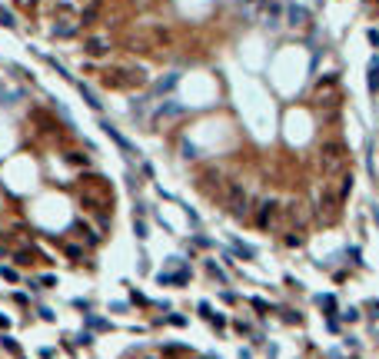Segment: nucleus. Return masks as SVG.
<instances>
[{
	"instance_id": "423d86ee",
	"label": "nucleus",
	"mask_w": 379,
	"mask_h": 359,
	"mask_svg": "<svg viewBox=\"0 0 379 359\" xmlns=\"http://www.w3.org/2000/svg\"><path fill=\"white\" fill-rule=\"evenodd\" d=\"M83 50H87L90 57H103V54H107L110 47H107V40H103V37H90L87 43H83Z\"/></svg>"
},
{
	"instance_id": "dca6fc26",
	"label": "nucleus",
	"mask_w": 379,
	"mask_h": 359,
	"mask_svg": "<svg viewBox=\"0 0 379 359\" xmlns=\"http://www.w3.org/2000/svg\"><path fill=\"white\" fill-rule=\"evenodd\" d=\"M233 249H236V253H240L243 260H253V246H243L240 240H233Z\"/></svg>"
},
{
	"instance_id": "cd10ccee",
	"label": "nucleus",
	"mask_w": 379,
	"mask_h": 359,
	"mask_svg": "<svg viewBox=\"0 0 379 359\" xmlns=\"http://www.w3.org/2000/svg\"><path fill=\"white\" fill-rule=\"evenodd\" d=\"M0 276H3V280H17V273H14V269H7V266H0Z\"/></svg>"
},
{
	"instance_id": "f8f14e48",
	"label": "nucleus",
	"mask_w": 379,
	"mask_h": 359,
	"mask_svg": "<svg viewBox=\"0 0 379 359\" xmlns=\"http://www.w3.org/2000/svg\"><path fill=\"white\" fill-rule=\"evenodd\" d=\"M76 87H80V94H83V100H87V103H90L94 110H100V100H96V94H94V90H90V87H83V83H76Z\"/></svg>"
},
{
	"instance_id": "bb28decb",
	"label": "nucleus",
	"mask_w": 379,
	"mask_h": 359,
	"mask_svg": "<svg viewBox=\"0 0 379 359\" xmlns=\"http://www.w3.org/2000/svg\"><path fill=\"white\" fill-rule=\"evenodd\" d=\"M183 353H187V349H183V346H170V349H167V353H163V356H183Z\"/></svg>"
},
{
	"instance_id": "c756f323",
	"label": "nucleus",
	"mask_w": 379,
	"mask_h": 359,
	"mask_svg": "<svg viewBox=\"0 0 379 359\" xmlns=\"http://www.w3.org/2000/svg\"><path fill=\"white\" fill-rule=\"evenodd\" d=\"M0 329H7V316H0Z\"/></svg>"
},
{
	"instance_id": "4468645a",
	"label": "nucleus",
	"mask_w": 379,
	"mask_h": 359,
	"mask_svg": "<svg viewBox=\"0 0 379 359\" xmlns=\"http://www.w3.org/2000/svg\"><path fill=\"white\" fill-rule=\"evenodd\" d=\"M63 249H67V256H70L74 263H80V260H83V246H74V243H67Z\"/></svg>"
},
{
	"instance_id": "7c9ffc66",
	"label": "nucleus",
	"mask_w": 379,
	"mask_h": 359,
	"mask_svg": "<svg viewBox=\"0 0 379 359\" xmlns=\"http://www.w3.org/2000/svg\"><path fill=\"white\" fill-rule=\"evenodd\" d=\"M353 359H356V356H353Z\"/></svg>"
},
{
	"instance_id": "9b49d317",
	"label": "nucleus",
	"mask_w": 379,
	"mask_h": 359,
	"mask_svg": "<svg viewBox=\"0 0 379 359\" xmlns=\"http://www.w3.org/2000/svg\"><path fill=\"white\" fill-rule=\"evenodd\" d=\"M176 80H180V74H170L167 80H160V83H156V94H167V90H173V87H176Z\"/></svg>"
},
{
	"instance_id": "f3484780",
	"label": "nucleus",
	"mask_w": 379,
	"mask_h": 359,
	"mask_svg": "<svg viewBox=\"0 0 379 359\" xmlns=\"http://www.w3.org/2000/svg\"><path fill=\"white\" fill-rule=\"evenodd\" d=\"M3 349H7V353H14V356H20V342L14 340V336H3Z\"/></svg>"
},
{
	"instance_id": "39448f33",
	"label": "nucleus",
	"mask_w": 379,
	"mask_h": 359,
	"mask_svg": "<svg viewBox=\"0 0 379 359\" xmlns=\"http://www.w3.org/2000/svg\"><path fill=\"white\" fill-rule=\"evenodd\" d=\"M100 127H103V133H107V136H110V140H114V143H116V147H120V150H123V153H133V147H130V143H127V136H123V133L116 130V127H114V123H110V120H103Z\"/></svg>"
},
{
	"instance_id": "7ed1b4c3",
	"label": "nucleus",
	"mask_w": 379,
	"mask_h": 359,
	"mask_svg": "<svg viewBox=\"0 0 379 359\" xmlns=\"http://www.w3.org/2000/svg\"><path fill=\"white\" fill-rule=\"evenodd\" d=\"M280 216H283V203H280V200H263V203L256 207V216H253V220H256L260 229H269Z\"/></svg>"
},
{
	"instance_id": "ddd939ff",
	"label": "nucleus",
	"mask_w": 379,
	"mask_h": 359,
	"mask_svg": "<svg viewBox=\"0 0 379 359\" xmlns=\"http://www.w3.org/2000/svg\"><path fill=\"white\" fill-rule=\"evenodd\" d=\"M336 193H340V200H346V196L353 193V173H346V176H342V183H340V189H336Z\"/></svg>"
},
{
	"instance_id": "c85d7f7f",
	"label": "nucleus",
	"mask_w": 379,
	"mask_h": 359,
	"mask_svg": "<svg viewBox=\"0 0 379 359\" xmlns=\"http://www.w3.org/2000/svg\"><path fill=\"white\" fill-rule=\"evenodd\" d=\"M366 37H369V43H373V47H379V34H376V30H369Z\"/></svg>"
},
{
	"instance_id": "0eeeda50",
	"label": "nucleus",
	"mask_w": 379,
	"mask_h": 359,
	"mask_svg": "<svg viewBox=\"0 0 379 359\" xmlns=\"http://www.w3.org/2000/svg\"><path fill=\"white\" fill-rule=\"evenodd\" d=\"M366 87H369V94H379V60H373L366 70Z\"/></svg>"
},
{
	"instance_id": "412c9836",
	"label": "nucleus",
	"mask_w": 379,
	"mask_h": 359,
	"mask_svg": "<svg viewBox=\"0 0 379 359\" xmlns=\"http://www.w3.org/2000/svg\"><path fill=\"white\" fill-rule=\"evenodd\" d=\"M133 229H136V236H140V240H147V223H143V220H136Z\"/></svg>"
},
{
	"instance_id": "20e7f679",
	"label": "nucleus",
	"mask_w": 379,
	"mask_h": 359,
	"mask_svg": "<svg viewBox=\"0 0 379 359\" xmlns=\"http://www.w3.org/2000/svg\"><path fill=\"white\" fill-rule=\"evenodd\" d=\"M340 193L333 187H322V196H320V220L322 223H333L336 216H340Z\"/></svg>"
},
{
	"instance_id": "aec40b11",
	"label": "nucleus",
	"mask_w": 379,
	"mask_h": 359,
	"mask_svg": "<svg viewBox=\"0 0 379 359\" xmlns=\"http://www.w3.org/2000/svg\"><path fill=\"white\" fill-rule=\"evenodd\" d=\"M183 160H196V147L193 143H183Z\"/></svg>"
},
{
	"instance_id": "6ab92c4d",
	"label": "nucleus",
	"mask_w": 379,
	"mask_h": 359,
	"mask_svg": "<svg viewBox=\"0 0 379 359\" xmlns=\"http://www.w3.org/2000/svg\"><path fill=\"white\" fill-rule=\"evenodd\" d=\"M0 23H3V27H17V20H14L10 10H3V14H0Z\"/></svg>"
},
{
	"instance_id": "9d476101",
	"label": "nucleus",
	"mask_w": 379,
	"mask_h": 359,
	"mask_svg": "<svg viewBox=\"0 0 379 359\" xmlns=\"http://www.w3.org/2000/svg\"><path fill=\"white\" fill-rule=\"evenodd\" d=\"M180 113H183V107H180V103H173V100H167V103L160 107V116H180Z\"/></svg>"
},
{
	"instance_id": "6e6552de",
	"label": "nucleus",
	"mask_w": 379,
	"mask_h": 359,
	"mask_svg": "<svg viewBox=\"0 0 379 359\" xmlns=\"http://www.w3.org/2000/svg\"><path fill=\"white\" fill-rule=\"evenodd\" d=\"M286 17H289V23H293V27H300V23H306L309 10H306V7H296V3H293V7H286Z\"/></svg>"
},
{
	"instance_id": "f03ea898",
	"label": "nucleus",
	"mask_w": 379,
	"mask_h": 359,
	"mask_svg": "<svg viewBox=\"0 0 379 359\" xmlns=\"http://www.w3.org/2000/svg\"><path fill=\"white\" fill-rule=\"evenodd\" d=\"M227 207H229V213H233L236 220H246L249 213H253L246 189L240 187V183H229V187H227Z\"/></svg>"
},
{
	"instance_id": "b1692460",
	"label": "nucleus",
	"mask_w": 379,
	"mask_h": 359,
	"mask_svg": "<svg viewBox=\"0 0 379 359\" xmlns=\"http://www.w3.org/2000/svg\"><path fill=\"white\" fill-rule=\"evenodd\" d=\"M349 260H353V263H356V266H362V253H360V249H356V246L349 249Z\"/></svg>"
},
{
	"instance_id": "f257e3e1",
	"label": "nucleus",
	"mask_w": 379,
	"mask_h": 359,
	"mask_svg": "<svg viewBox=\"0 0 379 359\" xmlns=\"http://www.w3.org/2000/svg\"><path fill=\"white\" fill-rule=\"evenodd\" d=\"M320 163H322V173H340L342 163H346V147H342L340 140H329V143H322L320 150Z\"/></svg>"
},
{
	"instance_id": "393cba45",
	"label": "nucleus",
	"mask_w": 379,
	"mask_h": 359,
	"mask_svg": "<svg viewBox=\"0 0 379 359\" xmlns=\"http://www.w3.org/2000/svg\"><path fill=\"white\" fill-rule=\"evenodd\" d=\"M366 309H369V316H373V320H379V300H373Z\"/></svg>"
},
{
	"instance_id": "a878e982",
	"label": "nucleus",
	"mask_w": 379,
	"mask_h": 359,
	"mask_svg": "<svg viewBox=\"0 0 379 359\" xmlns=\"http://www.w3.org/2000/svg\"><path fill=\"white\" fill-rule=\"evenodd\" d=\"M342 320H349V322H353V320H360V309H353V306H349V309L342 313Z\"/></svg>"
},
{
	"instance_id": "1a4fd4ad",
	"label": "nucleus",
	"mask_w": 379,
	"mask_h": 359,
	"mask_svg": "<svg viewBox=\"0 0 379 359\" xmlns=\"http://www.w3.org/2000/svg\"><path fill=\"white\" fill-rule=\"evenodd\" d=\"M96 17H100V0H90V3L80 10V23H94Z\"/></svg>"
},
{
	"instance_id": "2eb2a0df",
	"label": "nucleus",
	"mask_w": 379,
	"mask_h": 359,
	"mask_svg": "<svg viewBox=\"0 0 379 359\" xmlns=\"http://www.w3.org/2000/svg\"><path fill=\"white\" fill-rule=\"evenodd\" d=\"M14 260H17V266H27V263H34V253H30V249H17Z\"/></svg>"
},
{
	"instance_id": "5701e85b",
	"label": "nucleus",
	"mask_w": 379,
	"mask_h": 359,
	"mask_svg": "<svg viewBox=\"0 0 379 359\" xmlns=\"http://www.w3.org/2000/svg\"><path fill=\"white\" fill-rule=\"evenodd\" d=\"M286 246H303V236H296V233H289V236H286Z\"/></svg>"
},
{
	"instance_id": "a211bd4d",
	"label": "nucleus",
	"mask_w": 379,
	"mask_h": 359,
	"mask_svg": "<svg viewBox=\"0 0 379 359\" xmlns=\"http://www.w3.org/2000/svg\"><path fill=\"white\" fill-rule=\"evenodd\" d=\"M207 273H209V276H216L220 283L227 280V276H223V269H220V266H216V263H207Z\"/></svg>"
},
{
	"instance_id": "4be33fe9",
	"label": "nucleus",
	"mask_w": 379,
	"mask_h": 359,
	"mask_svg": "<svg viewBox=\"0 0 379 359\" xmlns=\"http://www.w3.org/2000/svg\"><path fill=\"white\" fill-rule=\"evenodd\" d=\"M67 160H70L74 167H80V163H87V156H80V153H67Z\"/></svg>"
}]
</instances>
